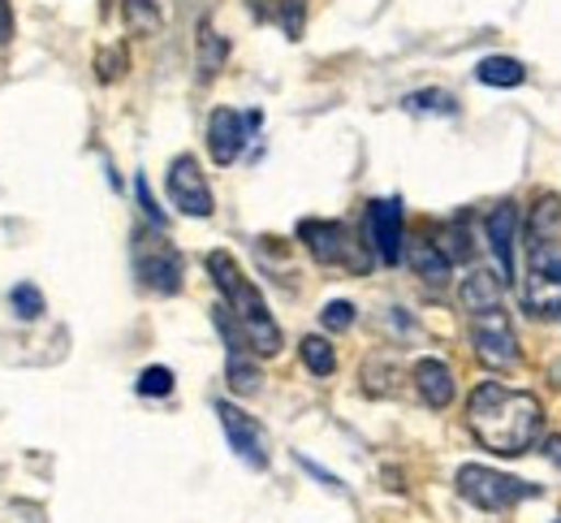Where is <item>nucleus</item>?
Masks as SVG:
<instances>
[{"label":"nucleus","mask_w":561,"mask_h":523,"mask_svg":"<svg viewBox=\"0 0 561 523\" xmlns=\"http://www.w3.org/2000/svg\"><path fill=\"white\" fill-rule=\"evenodd\" d=\"M467 424L476 442L501 458H518L540 442L545 433V407L527 389H510L501 380H484L471 389L467 402Z\"/></svg>","instance_id":"f257e3e1"},{"label":"nucleus","mask_w":561,"mask_h":523,"mask_svg":"<svg viewBox=\"0 0 561 523\" xmlns=\"http://www.w3.org/2000/svg\"><path fill=\"white\" fill-rule=\"evenodd\" d=\"M208 273L211 282H216V291H220V299L229 303V311L238 316V325L247 329V338H251V346H255V355H264V360H273L280 355V346H285V338H280V325L273 320V311H268V303L264 295L255 291V282L238 269V260L229 255V251H208Z\"/></svg>","instance_id":"f03ea898"},{"label":"nucleus","mask_w":561,"mask_h":523,"mask_svg":"<svg viewBox=\"0 0 561 523\" xmlns=\"http://www.w3.org/2000/svg\"><path fill=\"white\" fill-rule=\"evenodd\" d=\"M130 260H135L139 286L151 291V295H178L182 282H186V260H182V251L164 238L160 225L135 229V238H130Z\"/></svg>","instance_id":"7ed1b4c3"},{"label":"nucleus","mask_w":561,"mask_h":523,"mask_svg":"<svg viewBox=\"0 0 561 523\" xmlns=\"http://www.w3.org/2000/svg\"><path fill=\"white\" fill-rule=\"evenodd\" d=\"M298 242H302V247L311 251V260L324 264V269L371 273V264H376V251H371L367 242H358L346 221H320V217H307V221H298Z\"/></svg>","instance_id":"20e7f679"},{"label":"nucleus","mask_w":561,"mask_h":523,"mask_svg":"<svg viewBox=\"0 0 561 523\" xmlns=\"http://www.w3.org/2000/svg\"><path fill=\"white\" fill-rule=\"evenodd\" d=\"M454 485H458V498H462V502H471L476 511H489V515L514 511L518 502H527V498L540 493V485H527V480L505 476V471L484 467V463L458 467V480H454Z\"/></svg>","instance_id":"39448f33"},{"label":"nucleus","mask_w":561,"mask_h":523,"mask_svg":"<svg viewBox=\"0 0 561 523\" xmlns=\"http://www.w3.org/2000/svg\"><path fill=\"white\" fill-rule=\"evenodd\" d=\"M471 320V346H476V360L489 368V373H514L523 364V351H518V333L505 316V303H492L480 311H467Z\"/></svg>","instance_id":"423d86ee"},{"label":"nucleus","mask_w":561,"mask_h":523,"mask_svg":"<svg viewBox=\"0 0 561 523\" xmlns=\"http://www.w3.org/2000/svg\"><path fill=\"white\" fill-rule=\"evenodd\" d=\"M527 282H523V303L540 320L561 316V242H527Z\"/></svg>","instance_id":"0eeeda50"},{"label":"nucleus","mask_w":561,"mask_h":523,"mask_svg":"<svg viewBox=\"0 0 561 523\" xmlns=\"http://www.w3.org/2000/svg\"><path fill=\"white\" fill-rule=\"evenodd\" d=\"M164 186H169V200H173V208H178L182 217H199V221H204V217L216 213L208 178H204V169H199V160H195L191 151H186V156H173Z\"/></svg>","instance_id":"6e6552de"},{"label":"nucleus","mask_w":561,"mask_h":523,"mask_svg":"<svg viewBox=\"0 0 561 523\" xmlns=\"http://www.w3.org/2000/svg\"><path fill=\"white\" fill-rule=\"evenodd\" d=\"M264 126V113H238V109H211L208 117V151L216 164H233L242 148H247V139H251V130H260Z\"/></svg>","instance_id":"1a4fd4ad"},{"label":"nucleus","mask_w":561,"mask_h":523,"mask_svg":"<svg viewBox=\"0 0 561 523\" xmlns=\"http://www.w3.org/2000/svg\"><path fill=\"white\" fill-rule=\"evenodd\" d=\"M216 416H220V429H225V437H229V450H233L247 467L264 471V467H268V442H264V429L255 424V416H247V411L233 407V402H216Z\"/></svg>","instance_id":"9d476101"},{"label":"nucleus","mask_w":561,"mask_h":523,"mask_svg":"<svg viewBox=\"0 0 561 523\" xmlns=\"http://www.w3.org/2000/svg\"><path fill=\"white\" fill-rule=\"evenodd\" d=\"M402 200H371L367 204V234H371V251L380 264H402L407 247H402Z\"/></svg>","instance_id":"9b49d317"},{"label":"nucleus","mask_w":561,"mask_h":523,"mask_svg":"<svg viewBox=\"0 0 561 523\" xmlns=\"http://www.w3.org/2000/svg\"><path fill=\"white\" fill-rule=\"evenodd\" d=\"M489 247L492 255H496V269H501V282L505 286H514L518 282V269H514V251H518V204L514 200H505V204H496L489 213Z\"/></svg>","instance_id":"f8f14e48"},{"label":"nucleus","mask_w":561,"mask_h":523,"mask_svg":"<svg viewBox=\"0 0 561 523\" xmlns=\"http://www.w3.org/2000/svg\"><path fill=\"white\" fill-rule=\"evenodd\" d=\"M415 389H420V398L432 407V411H445L449 402H454V394H458V380H454V368L445 364V360H436V355H423L420 364H415Z\"/></svg>","instance_id":"ddd939ff"},{"label":"nucleus","mask_w":561,"mask_h":523,"mask_svg":"<svg viewBox=\"0 0 561 523\" xmlns=\"http://www.w3.org/2000/svg\"><path fill=\"white\" fill-rule=\"evenodd\" d=\"M407 264H411V273L420 277V282H427V286H445L449 282V269H454V260L436 247V242H427V238H411L407 242V255H402Z\"/></svg>","instance_id":"4468645a"},{"label":"nucleus","mask_w":561,"mask_h":523,"mask_svg":"<svg viewBox=\"0 0 561 523\" xmlns=\"http://www.w3.org/2000/svg\"><path fill=\"white\" fill-rule=\"evenodd\" d=\"M195 48H199V78H204V82H211V78L220 75L225 57H229V39H225V35H216V31H211V22H199Z\"/></svg>","instance_id":"2eb2a0df"},{"label":"nucleus","mask_w":561,"mask_h":523,"mask_svg":"<svg viewBox=\"0 0 561 523\" xmlns=\"http://www.w3.org/2000/svg\"><path fill=\"white\" fill-rule=\"evenodd\" d=\"M225 380H229V389L233 394H255L260 389V368H255V351H229V360H225Z\"/></svg>","instance_id":"dca6fc26"},{"label":"nucleus","mask_w":561,"mask_h":523,"mask_svg":"<svg viewBox=\"0 0 561 523\" xmlns=\"http://www.w3.org/2000/svg\"><path fill=\"white\" fill-rule=\"evenodd\" d=\"M476 78L484 87H518V82H527V66L518 57H484L476 66Z\"/></svg>","instance_id":"f3484780"},{"label":"nucleus","mask_w":561,"mask_h":523,"mask_svg":"<svg viewBox=\"0 0 561 523\" xmlns=\"http://www.w3.org/2000/svg\"><path fill=\"white\" fill-rule=\"evenodd\" d=\"M298 355H302V364H307V373L311 376L337 373V351H333V342L320 338V333H307V338L298 342Z\"/></svg>","instance_id":"a211bd4d"},{"label":"nucleus","mask_w":561,"mask_h":523,"mask_svg":"<svg viewBox=\"0 0 561 523\" xmlns=\"http://www.w3.org/2000/svg\"><path fill=\"white\" fill-rule=\"evenodd\" d=\"M436 247L454 260V264H467L471 260V251H476V242H471V229H467V221L458 217V221H445L440 229H436Z\"/></svg>","instance_id":"6ab92c4d"},{"label":"nucleus","mask_w":561,"mask_h":523,"mask_svg":"<svg viewBox=\"0 0 561 523\" xmlns=\"http://www.w3.org/2000/svg\"><path fill=\"white\" fill-rule=\"evenodd\" d=\"M122 18H126V31L130 35H156L160 31V9L156 0H122Z\"/></svg>","instance_id":"aec40b11"},{"label":"nucleus","mask_w":561,"mask_h":523,"mask_svg":"<svg viewBox=\"0 0 561 523\" xmlns=\"http://www.w3.org/2000/svg\"><path fill=\"white\" fill-rule=\"evenodd\" d=\"M407 113H440V117H454L458 113V100L449 91H415L402 100Z\"/></svg>","instance_id":"412c9836"},{"label":"nucleus","mask_w":561,"mask_h":523,"mask_svg":"<svg viewBox=\"0 0 561 523\" xmlns=\"http://www.w3.org/2000/svg\"><path fill=\"white\" fill-rule=\"evenodd\" d=\"M9 303H13L18 320H39V316H44V295H39V291H35L31 282L13 286V291H9Z\"/></svg>","instance_id":"4be33fe9"},{"label":"nucleus","mask_w":561,"mask_h":523,"mask_svg":"<svg viewBox=\"0 0 561 523\" xmlns=\"http://www.w3.org/2000/svg\"><path fill=\"white\" fill-rule=\"evenodd\" d=\"M135 389H139L142 398H164V394H173V368H164V364L142 368L139 380H135Z\"/></svg>","instance_id":"5701e85b"},{"label":"nucleus","mask_w":561,"mask_h":523,"mask_svg":"<svg viewBox=\"0 0 561 523\" xmlns=\"http://www.w3.org/2000/svg\"><path fill=\"white\" fill-rule=\"evenodd\" d=\"M320 325H324L329 333H346V329L354 325V303H346V299L324 303V311H320Z\"/></svg>","instance_id":"b1692460"},{"label":"nucleus","mask_w":561,"mask_h":523,"mask_svg":"<svg viewBox=\"0 0 561 523\" xmlns=\"http://www.w3.org/2000/svg\"><path fill=\"white\" fill-rule=\"evenodd\" d=\"M126 66H130L126 48H104V53L95 57V75H100V82H117V78L126 75Z\"/></svg>","instance_id":"393cba45"},{"label":"nucleus","mask_w":561,"mask_h":523,"mask_svg":"<svg viewBox=\"0 0 561 523\" xmlns=\"http://www.w3.org/2000/svg\"><path fill=\"white\" fill-rule=\"evenodd\" d=\"M302 18H307V13H302V0H285V4H280V26H285L289 39L302 35Z\"/></svg>","instance_id":"a878e982"},{"label":"nucleus","mask_w":561,"mask_h":523,"mask_svg":"<svg viewBox=\"0 0 561 523\" xmlns=\"http://www.w3.org/2000/svg\"><path fill=\"white\" fill-rule=\"evenodd\" d=\"M135 195H139V204H142V213H147V221L164 229V213L156 208V200H151V191H147V178H135Z\"/></svg>","instance_id":"bb28decb"},{"label":"nucleus","mask_w":561,"mask_h":523,"mask_svg":"<svg viewBox=\"0 0 561 523\" xmlns=\"http://www.w3.org/2000/svg\"><path fill=\"white\" fill-rule=\"evenodd\" d=\"M9 39H13V4L0 0V44H9Z\"/></svg>","instance_id":"cd10ccee"},{"label":"nucleus","mask_w":561,"mask_h":523,"mask_svg":"<svg viewBox=\"0 0 561 523\" xmlns=\"http://www.w3.org/2000/svg\"><path fill=\"white\" fill-rule=\"evenodd\" d=\"M545 458H549V463H553V467L561 471V433H558V437H549V442H545Z\"/></svg>","instance_id":"c85d7f7f"},{"label":"nucleus","mask_w":561,"mask_h":523,"mask_svg":"<svg viewBox=\"0 0 561 523\" xmlns=\"http://www.w3.org/2000/svg\"><path fill=\"white\" fill-rule=\"evenodd\" d=\"M247 4H251V13H255V18H268L277 0H247Z\"/></svg>","instance_id":"c756f323"},{"label":"nucleus","mask_w":561,"mask_h":523,"mask_svg":"<svg viewBox=\"0 0 561 523\" xmlns=\"http://www.w3.org/2000/svg\"><path fill=\"white\" fill-rule=\"evenodd\" d=\"M558 523H561V520H558Z\"/></svg>","instance_id":"7c9ffc66"}]
</instances>
